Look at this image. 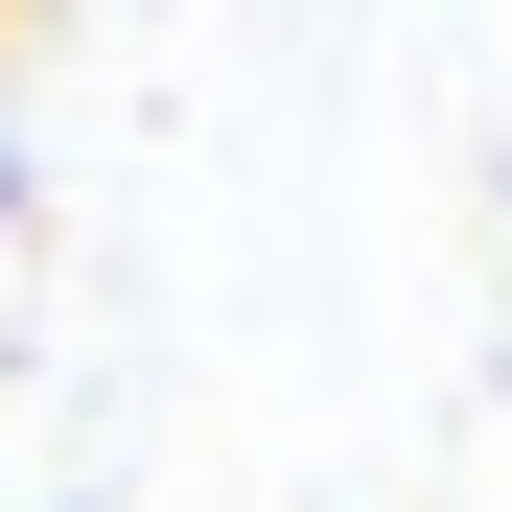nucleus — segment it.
Instances as JSON below:
<instances>
[{
  "mask_svg": "<svg viewBox=\"0 0 512 512\" xmlns=\"http://www.w3.org/2000/svg\"><path fill=\"white\" fill-rule=\"evenodd\" d=\"M0 24H24V0H0Z\"/></svg>",
  "mask_w": 512,
  "mask_h": 512,
  "instance_id": "obj_1",
  "label": "nucleus"
}]
</instances>
